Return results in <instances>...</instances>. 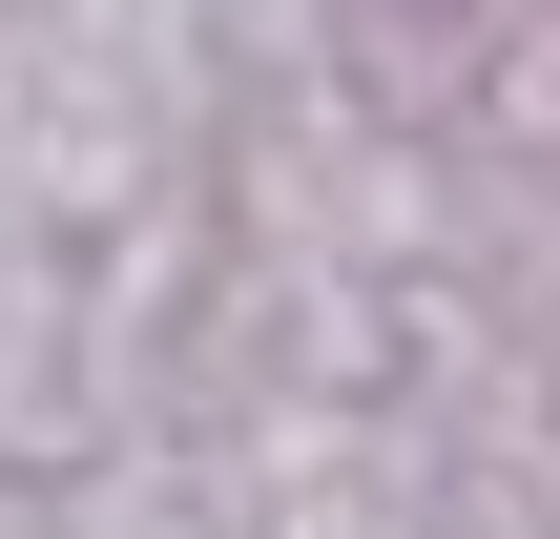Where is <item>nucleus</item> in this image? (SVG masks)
Instances as JSON below:
<instances>
[]
</instances>
